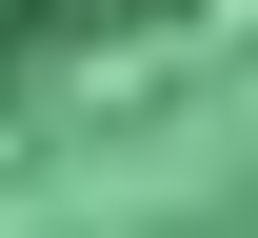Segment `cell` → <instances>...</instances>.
<instances>
[{
    "label": "cell",
    "instance_id": "6da1fadb",
    "mask_svg": "<svg viewBox=\"0 0 258 238\" xmlns=\"http://www.w3.org/2000/svg\"><path fill=\"white\" fill-rule=\"evenodd\" d=\"M179 20H219V0H0V100L99 80V60H139V40H179Z\"/></svg>",
    "mask_w": 258,
    "mask_h": 238
}]
</instances>
